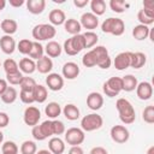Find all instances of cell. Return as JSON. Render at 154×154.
I'll use <instances>...</instances> for the list:
<instances>
[{
  "label": "cell",
  "instance_id": "obj_38",
  "mask_svg": "<svg viewBox=\"0 0 154 154\" xmlns=\"http://www.w3.org/2000/svg\"><path fill=\"white\" fill-rule=\"evenodd\" d=\"M109 7L116 13H123L129 7V4L125 2L124 0H111L109 1Z\"/></svg>",
  "mask_w": 154,
  "mask_h": 154
},
{
  "label": "cell",
  "instance_id": "obj_28",
  "mask_svg": "<svg viewBox=\"0 0 154 154\" xmlns=\"http://www.w3.org/2000/svg\"><path fill=\"white\" fill-rule=\"evenodd\" d=\"M61 111H63V109H61L60 105H59L58 102H54V101L48 102L47 106L45 107V113H46V116H47L49 119H55V118H58V117L60 116Z\"/></svg>",
  "mask_w": 154,
  "mask_h": 154
},
{
  "label": "cell",
  "instance_id": "obj_40",
  "mask_svg": "<svg viewBox=\"0 0 154 154\" xmlns=\"http://www.w3.org/2000/svg\"><path fill=\"white\" fill-rule=\"evenodd\" d=\"M2 67L6 72V75H10V73H14L17 71H19V67H18V64L14 59H6L4 63H2Z\"/></svg>",
  "mask_w": 154,
  "mask_h": 154
},
{
  "label": "cell",
  "instance_id": "obj_41",
  "mask_svg": "<svg viewBox=\"0 0 154 154\" xmlns=\"http://www.w3.org/2000/svg\"><path fill=\"white\" fill-rule=\"evenodd\" d=\"M37 146L34 141H24L20 146V153L22 154H36Z\"/></svg>",
  "mask_w": 154,
  "mask_h": 154
},
{
  "label": "cell",
  "instance_id": "obj_3",
  "mask_svg": "<svg viewBox=\"0 0 154 154\" xmlns=\"http://www.w3.org/2000/svg\"><path fill=\"white\" fill-rule=\"evenodd\" d=\"M85 48V43H84V37L82 34L78 35H73L70 38H67L64 42L63 49L67 55H76L78 54L81 51H83Z\"/></svg>",
  "mask_w": 154,
  "mask_h": 154
},
{
  "label": "cell",
  "instance_id": "obj_42",
  "mask_svg": "<svg viewBox=\"0 0 154 154\" xmlns=\"http://www.w3.org/2000/svg\"><path fill=\"white\" fill-rule=\"evenodd\" d=\"M36 85V82L32 77H29V76H24L19 87H20V90H26V91H32Z\"/></svg>",
  "mask_w": 154,
  "mask_h": 154
},
{
  "label": "cell",
  "instance_id": "obj_24",
  "mask_svg": "<svg viewBox=\"0 0 154 154\" xmlns=\"http://www.w3.org/2000/svg\"><path fill=\"white\" fill-rule=\"evenodd\" d=\"M147 63V57L142 52H131V59H130V67L132 69H141L146 65Z\"/></svg>",
  "mask_w": 154,
  "mask_h": 154
},
{
  "label": "cell",
  "instance_id": "obj_32",
  "mask_svg": "<svg viewBox=\"0 0 154 154\" xmlns=\"http://www.w3.org/2000/svg\"><path fill=\"white\" fill-rule=\"evenodd\" d=\"M137 20L142 25H150L154 23V12L150 11H144L143 8L137 12Z\"/></svg>",
  "mask_w": 154,
  "mask_h": 154
},
{
  "label": "cell",
  "instance_id": "obj_6",
  "mask_svg": "<svg viewBox=\"0 0 154 154\" xmlns=\"http://www.w3.org/2000/svg\"><path fill=\"white\" fill-rule=\"evenodd\" d=\"M91 51L96 58V66H99L100 69H103V70L111 67L112 59H111L109 53L105 46H95Z\"/></svg>",
  "mask_w": 154,
  "mask_h": 154
},
{
  "label": "cell",
  "instance_id": "obj_21",
  "mask_svg": "<svg viewBox=\"0 0 154 154\" xmlns=\"http://www.w3.org/2000/svg\"><path fill=\"white\" fill-rule=\"evenodd\" d=\"M26 8L31 14H41L46 8V1L45 0H28Z\"/></svg>",
  "mask_w": 154,
  "mask_h": 154
},
{
  "label": "cell",
  "instance_id": "obj_34",
  "mask_svg": "<svg viewBox=\"0 0 154 154\" xmlns=\"http://www.w3.org/2000/svg\"><path fill=\"white\" fill-rule=\"evenodd\" d=\"M90 10H91V13L95 14L96 17L102 16L106 12V2L103 0H91Z\"/></svg>",
  "mask_w": 154,
  "mask_h": 154
},
{
  "label": "cell",
  "instance_id": "obj_12",
  "mask_svg": "<svg viewBox=\"0 0 154 154\" xmlns=\"http://www.w3.org/2000/svg\"><path fill=\"white\" fill-rule=\"evenodd\" d=\"M79 24L82 28L87 29L88 31H93L99 25V18L95 14H93L91 12H85L81 16Z\"/></svg>",
  "mask_w": 154,
  "mask_h": 154
},
{
  "label": "cell",
  "instance_id": "obj_52",
  "mask_svg": "<svg viewBox=\"0 0 154 154\" xmlns=\"http://www.w3.org/2000/svg\"><path fill=\"white\" fill-rule=\"evenodd\" d=\"M69 154H84V150L81 146H72L69 149Z\"/></svg>",
  "mask_w": 154,
  "mask_h": 154
},
{
  "label": "cell",
  "instance_id": "obj_50",
  "mask_svg": "<svg viewBox=\"0 0 154 154\" xmlns=\"http://www.w3.org/2000/svg\"><path fill=\"white\" fill-rule=\"evenodd\" d=\"M143 10L154 12V1L153 0H144L143 1Z\"/></svg>",
  "mask_w": 154,
  "mask_h": 154
},
{
  "label": "cell",
  "instance_id": "obj_1",
  "mask_svg": "<svg viewBox=\"0 0 154 154\" xmlns=\"http://www.w3.org/2000/svg\"><path fill=\"white\" fill-rule=\"evenodd\" d=\"M116 108L118 111L119 114V119L122 120L123 124H132L136 119V112L134 106L131 105V102L128 99L124 97H119L116 102Z\"/></svg>",
  "mask_w": 154,
  "mask_h": 154
},
{
  "label": "cell",
  "instance_id": "obj_23",
  "mask_svg": "<svg viewBox=\"0 0 154 154\" xmlns=\"http://www.w3.org/2000/svg\"><path fill=\"white\" fill-rule=\"evenodd\" d=\"M45 52L47 54V57L49 58H58L61 52H63V47L57 42V41H48L46 47H45Z\"/></svg>",
  "mask_w": 154,
  "mask_h": 154
},
{
  "label": "cell",
  "instance_id": "obj_13",
  "mask_svg": "<svg viewBox=\"0 0 154 154\" xmlns=\"http://www.w3.org/2000/svg\"><path fill=\"white\" fill-rule=\"evenodd\" d=\"M136 95L140 100L142 101H147L149 100L152 96H153V87L149 82L147 81H143V82H140L136 87Z\"/></svg>",
  "mask_w": 154,
  "mask_h": 154
},
{
  "label": "cell",
  "instance_id": "obj_27",
  "mask_svg": "<svg viewBox=\"0 0 154 154\" xmlns=\"http://www.w3.org/2000/svg\"><path fill=\"white\" fill-rule=\"evenodd\" d=\"M64 28H65V31L69 32L70 35H78L81 34V30H82V26L79 24V22L75 18H69L65 20L64 23Z\"/></svg>",
  "mask_w": 154,
  "mask_h": 154
},
{
  "label": "cell",
  "instance_id": "obj_53",
  "mask_svg": "<svg viewBox=\"0 0 154 154\" xmlns=\"http://www.w3.org/2000/svg\"><path fill=\"white\" fill-rule=\"evenodd\" d=\"M8 88V84H7V81L4 79V78H0V96L6 91V89Z\"/></svg>",
  "mask_w": 154,
  "mask_h": 154
},
{
  "label": "cell",
  "instance_id": "obj_59",
  "mask_svg": "<svg viewBox=\"0 0 154 154\" xmlns=\"http://www.w3.org/2000/svg\"><path fill=\"white\" fill-rule=\"evenodd\" d=\"M2 142H4V134H2V131L0 130V144H2Z\"/></svg>",
  "mask_w": 154,
  "mask_h": 154
},
{
  "label": "cell",
  "instance_id": "obj_20",
  "mask_svg": "<svg viewBox=\"0 0 154 154\" xmlns=\"http://www.w3.org/2000/svg\"><path fill=\"white\" fill-rule=\"evenodd\" d=\"M48 19H49V23L51 25H61L65 23L66 20V16H65V12L60 8H54L49 12L48 14Z\"/></svg>",
  "mask_w": 154,
  "mask_h": 154
},
{
  "label": "cell",
  "instance_id": "obj_44",
  "mask_svg": "<svg viewBox=\"0 0 154 154\" xmlns=\"http://www.w3.org/2000/svg\"><path fill=\"white\" fill-rule=\"evenodd\" d=\"M18 146L13 141H5L2 142L1 146V152L2 153H8V154H18Z\"/></svg>",
  "mask_w": 154,
  "mask_h": 154
},
{
  "label": "cell",
  "instance_id": "obj_61",
  "mask_svg": "<svg viewBox=\"0 0 154 154\" xmlns=\"http://www.w3.org/2000/svg\"><path fill=\"white\" fill-rule=\"evenodd\" d=\"M0 67H1V63H0Z\"/></svg>",
  "mask_w": 154,
  "mask_h": 154
},
{
  "label": "cell",
  "instance_id": "obj_48",
  "mask_svg": "<svg viewBox=\"0 0 154 154\" xmlns=\"http://www.w3.org/2000/svg\"><path fill=\"white\" fill-rule=\"evenodd\" d=\"M19 99L22 100L23 103H26V105H30L34 101V97H32V91H26V90H20L19 93Z\"/></svg>",
  "mask_w": 154,
  "mask_h": 154
},
{
  "label": "cell",
  "instance_id": "obj_36",
  "mask_svg": "<svg viewBox=\"0 0 154 154\" xmlns=\"http://www.w3.org/2000/svg\"><path fill=\"white\" fill-rule=\"evenodd\" d=\"M43 53H45V47H43L40 42L34 41V42H32V48H31V51H30V53H29L30 59H32V60H38L40 58L43 57Z\"/></svg>",
  "mask_w": 154,
  "mask_h": 154
},
{
  "label": "cell",
  "instance_id": "obj_31",
  "mask_svg": "<svg viewBox=\"0 0 154 154\" xmlns=\"http://www.w3.org/2000/svg\"><path fill=\"white\" fill-rule=\"evenodd\" d=\"M149 29L147 25H142V24H137L134 26L132 29V36L135 37V40L137 41H142V40H146L149 35Z\"/></svg>",
  "mask_w": 154,
  "mask_h": 154
},
{
  "label": "cell",
  "instance_id": "obj_55",
  "mask_svg": "<svg viewBox=\"0 0 154 154\" xmlns=\"http://www.w3.org/2000/svg\"><path fill=\"white\" fill-rule=\"evenodd\" d=\"M8 4L12 7H20V6H23L25 4V1L24 0H10Z\"/></svg>",
  "mask_w": 154,
  "mask_h": 154
},
{
  "label": "cell",
  "instance_id": "obj_58",
  "mask_svg": "<svg viewBox=\"0 0 154 154\" xmlns=\"http://www.w3.org/2000/svg\"><path fill=\"white\" fill-rule=\"evenodd\" d=\"M147 154H154V146H150L147 150Z\"/></svg>",
  "mask_w": 154,
  "mask_h": 154
},
{
  "label": "cell",
  "instance_id": "obj_56",
  "mask_svg": "<svg viewBox=\"0 0 154 154\" xmlns=\"http://www.w3.org/2000/svg\"><path fill=\"white\" fill-rule=\"evenodd\" d=\"M36 154H52L48 149H41V150H38V152H36Z\"/></svg>",
  "mask_w": 154,
  "mask_h": 154
},
{
  "label": "cell",
  "instance_id": "obj_39",
  "mask_svg": "<svg viewBox=\"0 0 154 154\" xmlns=\"http://www.w3.org/2000/svg\"><path fill=\"white\" fill-rule=\"evenodd\" d=\"M32 42L34 41H30L29 38H22L17 45V49L19 51V53H22L24 55H29V53L32 48Z\"/></svg>",
  "mask_w": 154,
  "mask_h": 154
},
{
  "label": "cell",
  "instance_id": "obj_18",
  "mask_svg": "<svg viewBox=\"0 0 154 154\" xmlns=\"http://www.w3.org/2000/svg\"><path fill=\"white\" fill-rule=\"evenodd\" d=\"M48 150L52 154H63L65 152V141H63L59 136L51 137L48 141Z\"/></svg>",
  "mask_w": 154,
  "mask_h": 154
},
{
  "label": "cell",
  "instance_id": "obj_8",
  "mask_svg": "<svg viewBox=\"0 0 154 154\" xmlns=\"http://www.w3.org/2000/svg\"><path fill=\"white\" fill-rule=\"evenodd\" d=\"M64 138L65 142L67 144L72 146H79L84 142L85 140V132L81 129V128H70L67 130H65L64 132Z\"/></svg>",
  "mask_w": 154,
  "mask_h": 154
},
{
  "label": "cell",
  "instance_id": "obj_14",
  "mask_svg": "<svg viewBox=\"0 0 154 154\" xmlns=\"http://www.w3.org/2000/svg\"><path fill=\"white\" fill-rule=\"evenodd\" d=\"M130 59H131V52H120L116 55L113 60V65L117 70L123 71L128 67H130Z\"/></svg>",
  "mask_w": 154,
  "mask_h": 154
},
{
  "label": "cell",
  "instance_id": "obj_5",
  "mask_svg": "<svg viewBox=\"0 0 154 154\" xmlns=\"http://www.w3.org/2000/svg\"><path fill=\"white\" fill-rule=\"evenodd\" d=\"M103 125V119L97 113H90L81 119V129L84 132H91L99 130Z\"/></svg>",
  "mask_w": 154,
  "mask_h": 154
},
{
  "label": "cell",
  "instance_id": "obj_11",
  "mask_svg": "<svg viewBox=\"0 0 154 154\" xmlns=\"http://www.w3.org/2000/svg\"><path fill=\"white\" fill-rule=\"evenodd\" d=\"M46 85H47L48 89L52 90V91H59V90H61L63 87H64V78H63V76H60L59 73L51 72V73H48V76L46 77Z\"/></svg>",
  "mask_w": 154,
  "mask_h": 154
},
{
  "label": "cell",
  "instance_id": "obj_26",
  "mask_svg": "<svg viewBox=\"0 0 154 154\" xmlns=\"http://www.w3.org/2000/svg\"><path fill=\"white\" fill-rule=\"evenodd\" d=\"M32 97H34L35 102L43 103L47 100V97H48L47 88L45 85H42V84H36L34 90H32Z\"/></svg>",
  "mask_w": 154,
  "mask_h": 154
},
{
  "label": "cell",
  "instance_id": "obj_49",
  "mask_svg": "<svg viewBox=\"0 0 154 154\" xmlns=\"http://www.w3.org/2000/svg\"><path fill=\"white\" fill-rule=\"evenodd\" d=\"M10 123V117L6 112H0V129L6 128Z\"/></svg>",
  "mask_w": 154,
  "mask_h": 154
},
{
  "label": "cell",
  "instance_id": "obj_51",
  "mask_svg": "<svg viewBox=\"0 0 154 154\" xmlns=\"http://www.w3.org/2000/svg\"><path fill=\"white\" fill-rule=\"evenodd\" d=\"M89 154H108V152L106 150V148L97 146V147L91 148V150L89 152Z\"/></svg>",
  "mask_w": 154,
  "mask_h": 154
},
{
  "label": "cell",
  "instance_id": "obj_7",
  "mask_svg": "<svg viewBox=\"0 0 154 154\" xmlns=\"http://www.w3.org/2000/svg\"><path fill=\"white\" fill-rule=\"evenodd\" d=\"M103 94L108 97L118 96L119 93L123 90L122 85V77H111L102 84Z\"/></svg>",
  "mask_w": 154,
  "mask_h": 154
},
{
  "label": "cell",
  "instance_id": "obj_46",
  "mask_svg": "<svg viewBox=\"0 0 154 154\" xmlns=\"http://www.w3.org/2000/svg\"><path fill=\"white\" fill-rule=\"evenodd\" d=\"M23 73L20 71H17L14 73H10V75H6V81L7 83H10L11 85H19L22 79H23Z\"/></svg>",
  "mask_w": 154,
  "mask_h": 154
},
{
  "label": "cell",
  "instance_id": "obj_33",
  "mask_svg": "<svg viewBox=\"0 0 154 154\" xmlns=\"http://www.w3.org/2000/svg\"><path fill=\"white\" fill-rule=\"evenodd\" d=\"M37 126H38V130L42 134L45 140L48 138V137L54 136V132H53V120L47 119V120L42 122L41 124H37Z\"/></svg>",
  "mask_w": 154,
  "mask_h": 154
},
{
  "label": "cell",
  "instance_id": "obj_54",
  "mask_svg": "<svg viewBox=\"0 0 154 154\" xmlns=\"http://www.w3.org/2000/svg\"><path fill=\"white\" fill-rule=\"evenodd\" d=\"M89 4L88 0H73V5L78 8H83L84 6H87Z\"/></svg>",
  "mask_w": 154,
  "mask_h": 154
},
{
  "label": "cell",
  "instance_id": "obj_45",
  "mask_svg": "<svg viewBox=\"0 0 154 154\" xmlns=\"http://www.w3.org/2000/svg\"><path fill=\"white\" fill-rule=\"evenodd\" d=\"M142 119L147 123V124H153L154 123V106L149 105L147 106L143 112H142Z\"/></svg>",
  "mask_w": 154,
  "mask_h": 154
},
{
  "label": "cell",
  "instance_id": "obj_16",
  "mask_svg": "<svg viewBox=\"0 0 154 154\" xmlns=\"http://www.w3.org/2000/svg\"><path fill=\"white\" fill-rule=\"evenodd\" d=\"M87 106L91 111H97L103 106V96L97 91H91L87 96Z\"/></svg>",
  "mask_w": 154,
  "mask_h": 154
},
{
  "label": "cell",
  "instance_id": "obj_37",
  "mask_svg": "<svg viewBox=\"0 0 154 154\" xmlns=\"http://www.w3.org/2000/svg\"><path fill=\"white\" fill-rule=\"evenodd\" d=\"M84 37V43H85V48H91L94 46H96L97 41H99V36L96 32L94 31H85L84 34H82Z\"/></svg>",
  "mask_w": 154,
  "mask_h": 154
},
{
  "label": "cell",
  "instance_id": "obj_2",
  "mask_svg": "<svg viewBox=\"0 0 154 154\" xmlns=\"http://www.w3.org/2000/svg\"><path fill=\"white\" fill-rule=\"evenodd\" d=\"M101 30L105 34H111L114 36H120L125 31V23L120 18L109 17L105 19L101 24Z\"/></svg>",
  "mask_w": 154,
  "mask_h": 154
},
{
  "label": "cell",
  "instance_id": "obj_60",
  "mask_svg": "<svg viewBox=\"0 0 154 154\" xmlns=\"http://www.w3.org/2000/svg\"><path fill=\"white\" fill-rule=\"evenodd\" d=\"M2 154H8V153H2Z\"/></svg>",
  "mask_w": 154,
  "mask_h": 154
},
{
  "label": "cell",
  "instance_id": "obj_22",
  "mask_svg": "<svg viewBox=\"0 0 154 154\" xmlns=\"http://www.w3.org/2000/svg\"><path fill=\"white\" fill-rule=\"evenodd\" d=\"M18 67L22 73L31 75L36 71V63H35V60H32L30 58H23V59H20Z\"/></svg>",
  "mask_w": 154,
  "mask_h": 154
},
{
  "label": "cell",
  "instance_id": "obj_35",
  "mask_svg": "<svg viewBox=\"0 0 154 154\" xmlns=\"http://www.w3.org/2000/svg\"><path fill=\"white\" fill-rule=\"evenodd\" d=\"M0 97H1V100H2L4 103L11 105V103H13V102L17 100V97H18V91H17L16 88L8 87V88L6 89V91H5Z\"/></svg>",
  "mask_w": 154,
  "mask_h": 154
},
{
  "label": "cell",
  "instance_id": "obj_29",
  "mask_svg": "<svg viewBox=\"0 0 154 154\" xmlns=\"http://www.w3.org/2000/svg\"><path fill=\"white\" fill-rule=\"evenodd\" d=\"M0 28L5 32V35L12 36L17 31L18 24H17V22L14 19H4V20L0 22Z\"/></svg>",
  "mask_w": 154,
  "mask_h": 154
},
{
  "label": "cell",
  "instance_id": "obj_15",
  "mask_svg": "<svg viewBox=\"0 0 154 154\" xmlns=\"http://www.w3.org/2000/svg\"><path fill=\"white\" fill-rule=\"evenodd\" d=\"M79 66L73 63V61H67L64 64L63 69H61V73H63V78L66 79H75L78 77L79 75Z\"/></svg>",
  "mask_w": 154,
  "mask_h": 154
},
{
  "label": "cell",
  "instance_id": "obj_47",
  "mask_svg": "<svg viewBox=\"0 0 154 154\" xmlns=\"http://www.w3.org/2000/svg\"><path fill=\"white\" fill-rule=\"evenodd\" d=\"M53 132L55 136H59V135H63L65 132V125L61 120H58V119H53Z\"/></svg>",
  "mask_w": 154,
  "mask_h": 154
},
{
  "label": "cell",
  "instance_id": "obj_43",
  "mask_svg": "<svg viewBox=\"0 0 154 154\" xmlns=\"http://www.w3.org/2000/svg\"><path fill=\"white\" fill-rule=\"evenodd\" d=\"M82 64L85 67H94V66H96V58H95V54L93 53V51H89V52H87L83 55Z\"/></svg>",
  "mask_w": 154,
  "mask_h": 154
},
{
  "label": "cell",
  "instance_id": "obj_17",
  "mask_svg": "<svg viewBox=\"0 0 154 154\" xmlns=\"http://www.w3.org/2000/svg\"><path fill=\"white\" fill-rule=\"evenodd\" d=\"M0 48L5 54H12L17 49L16 41L10 35H4L0 37Z\"/></svg>",
  "mask_w": 154,
  "mask_h": 154
},
{
  "label": "cell",
  "instance_id": "obj_4",
  "mask_svg": "<svg viewBox=\"0 0 154 154\" xmlns=\"http://www.w3.org/2000/svg\"><path fill=\"white\" fill-rule=\"evenodd\" d=\"M55 34H57L55 26H53L51 24H47V23H41V24L35 25L34 29H32V31H31L32 37L37 42L51 40V38H53L55 36Z\"/></svg>",
  "mask_w": 154,
  "mask_h": 154
},
{
  "label": "cell",
  "instance_id": "obj_25",
  "mask_svg": "<svg viewBox=\"0 0 154 154\" xmlns=\"http://www.w3.org/2000/svg\"><path fill=\"white\" fill-rule=\"evenodd\" d=\"M61 112H63L64 117H65L67 120L73 122V120H77V119L79 118V109H78V107H77L76 105H73V103H66V105L64 106V108H63Z\"/></svg>",
  "mask_w": 154,
  "mask_h": 154
},
{
  "label": "cell",
  "instance_id": "obj_30",
  "mask_svg": "<svg viewBox=\"0 0 154 154\" xmlns=\"http://www.w3.org/2000/svg\"><path fill=\"white\" fill-rule=\"evenodd\" d=\"M137 84H138V81L134 75H125L124 77H122V85H123V90L124 91L135 90Z\"/></svg>",
  "mask_w": 154,
  "mask_h": 154
},
{
  "label": "cell",
  "instance_id": "obj_10",
  "mask_svg": "<svg viewBox=\"0 0 154 154\" xmlns=\"http://www.w3.org/2000/svg\"><path fill=\"white\" fill-rule=\"evenodd\" d=\"M41 119V112L37 107L35 106H28L24 111V114H23V120L26 125L29 126H35L38 124Z\"/></svg>",
  "mask_w": 154,
  "mask_h": 154
},
{
  "label": "cell",
  "instance_id": "obj_57",
  "mask_svg": "<svg viewBox=\"0 0 154 154\" xmlns=\"http://www.w3.org/2000/svg\"><path fill=\"white\" fill-rule=\"evenodd\" d=\"M6 6V1L5 0H0V11H2Z\"/></svg>",
  "mask_w": 154,
  "mask_h": 154
},
{
  "label": "cell",
  "instance_id": "obj_19",
  "mask_svg": "<svg viewBox=\"0 0 154 154\" xmlns=\"http://www.w3.org/2000/svg\"><path fill=\"white\" fill-rule=\"evenodd\" d=\"M36 70L40 73H43V75L51 73V71L53 70V61H52V59L49 57H47V55H43L38 60H36Z\"/></svg>",
  "mask_w": 154,
  "mask_h": 154
},
{
  "label": "cell",
  "instance_id": "obj_9",
  "mask_svg": "<svg viewBox=\"0 0 154 154\" xmlns=\"http://www.w3.org/2000/svg\"><path fill=\"white\" fill-rule=\"evenodd\" d=\"M109 135H111V138L113 142L116 143H125L128 142L129 137H130V132L128 130L126 126L124 125H114L111 128V131H109Z\"/></svg>",
  "mask_w": 154,
  "mask_h": 154
}]
</instances>
